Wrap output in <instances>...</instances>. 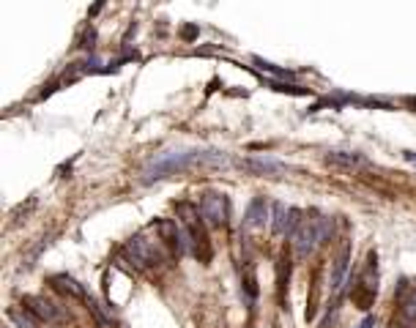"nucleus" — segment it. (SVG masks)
Segmentation results:
<instances>
[{"label":"nucleus","mask_w":416,"mask_h":328,"mask_svg":"<svg viewBox=\"0 0 416 328\" xmlns=\"http://www.w3.org/2000/svg\"><path fill=\"white\" fill-rule=\"evenodd\" d=\"M356 328H375V318H372V314H367V318L361 320V323L356 326Z\"/></svg>","instance_id":"16"},{"label":"nucleus","mask_w":416,"mask_h":328,"mask_svg":"<svg viewBox=\"0 0 416 328\" xmlns=\"http://www.w3.org/2000/svg\"><path fill=\"white\" fill-rule=\"evenodd\" d=\"M50 282H52V287H55V290L66 292V296H72V298H88L85 287L80 284L77 279H72L69 274H58V276H52Z\"/></svg>","instance_id":"13"},{"label":"nucleus","mask_w":416,"mask_h":328,"mask_svg":"<svg viewBox=\"0 0 416 328\" xmlns=\"http://www.w3.org/2000/svg\"><path fill=\"white\" fill-rule=\"evenodd\" d=\"M397 301V314H400V328H413L416 326V284L402 282L394 292Z\"/></svg>","instance_id":"7"},{"label":"nucleus","mask_w":416,"mask_h":328,"mask_svg":"<svg viewBox=\"0 0 416 328\" xmlns=\"http://www.w3.org/2000/svg\"><path fill=\"white\" fill-rule=\"evenodd\" d=\"M25 306L31 309L36 318H42L47 320V323H55V320H61L63 314H61V309L55 306V304L50 301V298H44V296H28L25 298Z\"/></svg>","instance_id":"9"},{"label":"nucleus","mask_w":416,"mask_h":328,"mask_svg":"<svg viewBox=\"0 0 416 328\" xmlns=\"http://www.w3.org/2000/svg\"><path fill=\"white\" fill-rule=\"evenodd\" d=\"M378 292V254L370 252V260H367L364 274L359 276V290L353 292V298L359 301V309H370V301Z\"/></svg>","instance_id":"4"},{"label":"nucleus","mask_w":416,"mask_h":328,"mask_svg":"<svg viewBox=\"0 0 416 328\" xmlns=\"http://www.w3.org/2000/svg\"><path fill=\"white\" fill-rule=\"evenodd\" d=\"M268 219H271V216H268L266 197H255V200L247 205V214H244V227H249V230H260V227H266Z\"/></svg>","instance_id":"10"},{"label":"nucleus","mask_w":416,"mask_h":328,"mask_svg":"<svg viewBox=\"0 0 416 328\" xmlns=\"http://www.w3.org/2000/svg\"><path fill=\"white\" fill-rule=\"evenodd\" d=\"M304 222V214L298 208H285L282 202L271 205V227L277 236H296Z\"/></svg>","instance_id":"6"},{"label":"nucleus","mask_w":416,"mask_h":328,"mask_svg":"<svg viewBox=\"0 0 416 328\" xmlns=\"http://www.w3.org/2000/svg\"><path fill=\"white\" fill-rule=\"evenodd\" d=\"M334 236V219L331 216H312V219H304L298 232L293 236V244H296V254L301 260H307L318 246H323L329 238Z\"/></svg>","instance_id":"2"},{"label":"nucleus","mask_w":416,"mask_h":328,"mask_svg":"<svg viewBox=\"0 0 416 328\" xmlns=\"http://www.w3.org/2000/svg\"><path fill=\"white\" fill-rule=\"evenodd\" d=\"M121 257L137 271H145V268H159L162 262H167V254L162 249V241H151L145 236H134L129 238L121 249Z\"/></svg>","instance_id":"3"},{"label":"nucleus","mask_w":416,"mask_h":328,"mask_svg":"<svg viewBox=\"0 0 416 328\" xmlns=\"http://www.w3.org/2000/svg\"><path fill=\"white\" fill-rule=\"evenodd\" d=\"M405 159H408V162H413V164H416V154H413V150H405Z\"/></svg>","instance_id":"17"},{"label":"nucleus","mask_w":416,"mask_h":328,"mask_svg":"<svg viewBox=\"0 0 416 328\" xmlns=\"http://www.w3.org/2000/svg\"><path fill=\"white\" fill-rule=\"evenodd\" d=\"M230 159H227L225 150H203V148H181V150H162L154 159L145 164L143 170V184L151 186L156 180L167 178L173 172H181V170H192V167H227Z\"/></svg>","instance_id":"1"},{"label":"nucleus","mask_w":416,"mask_h":328,"mask_svg":"<svg viewBox=\"0 0 416 328\" xmlns=\"http://www.w3.org/2000/svg\"><path fill=\"white\" fill-rule=\"evenodd\" d=\"M9 318L17 323V328H36L31 318H25V314H22V312H17V309H11V312H9Z\"/></svg>","instance_id":"15"},{"label":"nucleus","mask_w":416,"mask_h":328,"mask_svg":"<svg viewBox=\"0 0 416 328\" xmlns=\"http://www.w3.org/2000/svg\"><path fill=\"white\" fill-rule=\"evenodd\" d=\"M348 262H350V246L345 244V246H342V252H339V257L331 262V279H329V287H331L334 296H337V292L342 290L345 279H348Z\"/></svg>","instance_id":"11"},{"label":"nucleus","mask_w":416,"mask_h":328,"mask_svg":"<svg viewBox=\"0 0 416 328\" xmlns=\"http://www.w3.org/2000/svg\"><path fill=\"white\" fill-rule=\"evenodd\" d=\"M200 214H203V222L208 227H222L227 222V197L219 194V192H206L200 197Z\"/></svg>","instance_id":"5"},{"label":"nucleus","mask_w":416,"mask_h":328,"mask_svg":"<svg viewBox=\"0 0 416 328\" xmlns=\"http://www.w3.org/2000/svg\"><path fill=\"white\" fill-rule=\"evenodd\" d=\"M241 167H247L249 172H255V175H282V172L290 170L285 162L274 159V156H252V159L241 162Z\"/></svg>","instance_id":"8"},{"label":"nucleus","mask_w":416,"mask_h":328,"mask_svg":"<svg viewBox=\"0 0 416 328\" xmlns=\"http://www.w3.org/2000/svg\"><path fill=\"white\" fill-rule=\"evenodd\" d=\"M326 162L334 164V167H345V170H356V167H364L367 159L361 154H353V150H329L326 154Z\"/></svg>","instance_id":"12"},{"label":"nucleus","mask_w":416,"mask_h":328,"mask_svg":"<svg viewBox=\"0 0 416 328\" xmlns=\"http://www.w3.org/2000/svg\"><path fill=\"white\" fill-rule=\"evenodd\" d=\"M255 63L263 68V72L274 74V77H279V80H293V77H296V74H293V72H288V68H279V66H274V63L263 60V58H255Z\"/></svg>","instance_id":"14"}]
</instances>
